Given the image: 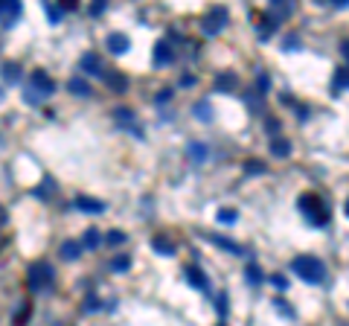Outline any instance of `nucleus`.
<instances>
[{"mask_svg": "<svg viewBox=\"0 0 349 326\" xmlns=\"http://www.w3.org/2000/svg\"><path fill=\"white\" fill-rule=\"evenodd\" d=\"M114 117H116V123H119L122 128H131V131H134L137 137H143V128H140V126L134 123V111H128V108H116V111H114Z\"/></svg>", "mask_w": 349, "mask_h": 326, "instance_id": "obj_10", "label": "nucleus"}, {"mask_svg": "<svg viewBox=\"0 0 349 326\" xmlns=\"http://www.w3.org/2000/svg\"><path fill=\"white\" fill-rule=\"evenodd\" d=\"M340 53H343V58L349 62V38H343V41H340Z\"/></svg>", "mask_w": 349, "mask_h": 326, "instance_id": "obj_41", "label": "nucleus"}, {"mask_svg": "<svg viewBox=\"0 0 349 326\" xmlns=\"http://www.w3.org/2000/svg\"><path fill=\"white\" fill-rule=\"evenodd\" d=\"M215 88H218V91H224V93L236 91V88H239V76H236V73H230V70L218 73V76H215Z\"/></svg>", "mask_w": 349, "mask_h": 326, "instance_id": "obj_12", "label": "nucleus"}, {"mask_svg": "<svg viewBox=\"0 0 349 326\" xmlns=\"http://www.w3.org/2000/svg\"><path fill=\"white\" fill-rule=\"evenodd\" d=\"M73 207L81 210V213H102V210H105V204H102V201H96V198H88V195H79V198L73 201Z\"/></svg>", "mask_w": 349, "mask_h": 326, "instance_id": "obj_14", "label": "nucleus"}, {"mask_svg": "<svg viewBox=\"0 0 349 326\" xmlns=\"http://www.w3.org/2000/svg\"><path fill=\"white\" fill-rule=\"evenodd\" d=\"M256 88H259V93H265L271 88V76H265V73H259L256 76Z\"/></svg>", "mask_w": 349, "mask_h": 326, "instance_id": "obj_36", "label": "nucleus"}, {"mask_svg": "<svg viewBox=\"0 0 349 326\" xmlns=\"http://www.w3.org/2000/svg\"><path fill=\"white\" fill-rule=\"evenodd\" d=\"M271 154H274V157H288V154H291V143L282 140V137H277V140L271 143Z\"/></svg>", "mask_w": 349, "mask_h": 326, "instance_id": "obj_22", "label": "nucleus"}, {"mask_svg": "<svg viewBox=\"0 0 349 326\" xmlns=\"http://www.w3.org/2000/svg\"><path fill=\"white\" fill-rule=\"evenodd\" d=\"M58 254H61V259H67V262H76V259L81 256V242H73V239H67V242H61Z\"/></svg>", "mask_w": 349, "mask_h": 326, "instance_id": "obj_15", "label": "nucleus"}, {"mask_svg": "<svg viewBox=\"0 0 349 326\" xmlns=\"http://www.w3.org/2000/svg\"><path fill=\"white\" fill-rule=\"evenodd\" d=\"M265 131H268V134H279V119L268 117V119H265Z\"/></svg>", "mask_w": 349, "mask_h": 326, "instance_id": "obj_37", "label": "nucleus"}, {"mask_svg": "<svg viewBox=\"0 0 349 326\" xmlns=\"http://www.w3.org/2000/svg\"><path fill=\"white\" fill-rule=\"evenodd\" d=\"M215 309H218V315H227V294H221V297H218V306H215Z\"/></svg>", "mask_w": 349, "mask_h": 326, "instance_id": "obj_40", "label": "nucleus"}, {"mask_svg": "<svg viewBox=\"0 0 349 326\" xmlns=\"http://www.w3.org/2000/svg\"><path fill=\"white\" fill-rule=\"evenodd\" d=\"M67 88H70V93H76V96H90V93H93V88H90L85 79H79V76H73V79L67 82Z\"/></svg>", "mask_w": 349, "mask_h": 326, "instance_id": "obj_20", "label": "nucleus"}, {"mask_svg": "<svg viewBox=\"0 0 349 326\" xmlns=\"http://www.w3.org/2000/svg\"><path fill=\"white\" fill-rule=\"evenodd\" d=\"M96 309H99V300H96V297H88V300H85V312H96Z\"/></svg>", "mask_w": 349, "mask_h": 326, "instance_id": "obj_39", "label": "nucleus"}, {"mask_svg": "<svg viewBox=\"0 0 349 326\" xmlns=\"http://www.w3.org/2000/svg\"><path fill=\"white\" fill-rule=\"evenodd\" d=\"M227 24H230V12L224 9V6H213V9L201 18V32H204V35H218Z\"/></svg>", "mask_w": 349, "mask_h": 326, "instance_id": "obj_3", "label": "nucleus"}, {"mask_svg": "<svg viewBox=\"0 0 349 326\" xmlns=\"http://www.w3.org/2000/svg\"><path fill=\"white\" fill-rule=\"evenodd\" d=\"M99 242H102L99 230H93V227H90L88 233H85V248H99Z\"/></svg>", "mask_w": 349, "mask_h": 326, "instance_id": "obj_30", "label": "nucleus"}, {"mask_svg": "<svg viewBox=\"0 0 349 326\" xmlns=\"http://www.w3.org/2000/svg\"><path fill=\"white\" fill-rule=\"evenodd\" d=\"M50 187H53V184L44 181L41 187H35V190H32V195H38V198H50Z\"/></svg>", "mask_w": 349, "mask_h": 326, "instance_id": "obj_35", "label": "nucleus"}, {"mask_svg": "<svg viewBox=\"0 0 349 326\" xmlns=\"http://www.w3.org/2000/svg\"><path fill=\"white\" fill-rule=\"evenodd\" d=\"M300 210L305 213V218L309 221H314V225H326V210H323L320 198L317 195H312V192H305V195H300Z\"/></svg>", "mask_w": 349, "mask_h": 326, "instance_id": "obj_4", "label": "nucleus"}, {"mask_svg": "<svg viewBox=\"0 0 349 326\" xmlns=\"http://www.w3.org/2000/svg\"><path fill=\"white\" fill-rule=\"evenodd\" d=\"M244 277H248V282H251V286H262V282H265V274H262V268L256 262L244 265Z\"/></svg>", "mask_w": 349, "mask_h": 326, "instance_id": "obj_21", "label": "nucleus"}, {"mask_svg": "<svg viewBox=\"0 0 349 326\" xmlns=\"http://www.w3.org/2000/svg\"><path fill=\"white\" fill-rule=\"evenodd\" d=\"M90 12H93V15H102V12H105V3H102V0L93 3V9H90Z\"/></svg>", "mask_w": 349, "mask_h": 326, "instance_id": "obj_42", "label": "nucleus"}, {"mask_svg": "<svg viewBox=\"0 0 349 326\" xmlns=\"http://www.w3.org/2000/svg\"><path fill=\"white\" fill-rule=\"evenodd\" d=\"M187 154L192 163H204L207 160V146L201 143V140H192V143H187Z\"/></svg>", "mask_w": 349, "mask_h": 326, "instance_id": "obj_18", "label": "nucleus"}, {"mask_svg": "<svg viewBox=\"0 0 349 326\" xmlns=\"http://www.w3.org/2000/svg\"><path fill=\"white\" fill-rule=\"evenodd\" d=\"M332 85H335V88H349V67H338V70H335V79H332Z\"/></svg>", "mask_w": 349, "mask_h": 326, "instance_id": "obj_25", "label": "nucleus"}, {"mask_svg": "<svg viewBox=\"0 0 349 326\" xmlns=\"http://www.w3.org/2000/svg\"><path fill=\"white\" fill-rule=\"evenodd\" d=\"M169 96H172V91H160V96H157V102H160V105H163V102H169Z\"/></svg>", "mask_w": 349, "mask_h": 326, "instance_id": "obj_43", "label": "nucleus"}, {"mask_svg": "<svg viewBox=\"0 0 349 326\" xmlns=\"http://www.w3.org/2000/svg\"><path fill=\"white\" fill-rule=\"evenodd\" d=\"M244 172H248V175H265V172H268V166H265L262 160H248V163H244Z\"/></svg>", "mask_w": 349, "mask_h": 326, "instance_id": "obj_27", "label": "nucleus"}, {"mask_svg": "<svg viewBox=\"0 0 349 326\" xmlns=\"http://www.w3.org/2000/svg\"><path fill=\"white\" fill-rule=\"evenodd\" d=\"M268 282H271V286H277L279 291H285V289H288V280H285V274H271V277H268Z\"/></svg>", "mask_w": 349, "mask_h": 326, "instance_id": "obj_32", "label": "nucleus"}, {"mask_svg": "<svg viewBox=\"0 0 349 326\" xmlns=\"http://www.w3.org/2000/svg\"><path fill=\"white\" fill-rule=\"evenodd\" d=\"M215 218H218L221 225H233V221H236V218H239V216H236V210H233V207H221V210H218V216H215Z\"/></svg>", "mask_w": 349, "mask_h": 326, "instance_id": "obj_28", "label": "nucleus"}, {"mask_svg": "<svg viewBox=\"0 0 349 326\" xmlns=\"http://www.w3.org/2000/svg\"><path fill=\"white\" fill-rule=\"evenodd\" d=\"M268 12H271V21L277 24V21L291 18V12H294V6H291V3H285V0H274V3H268Z\"/></svg>", "mask_w": 349, "mask_h": 326, "instance_id": "obj_11", "label": "nucleus"}, {"mask_svg": "<svg viewBox=\"0 0 349 326\" xmlns=\"http://www.w3.org/2000/svg\"><path fill=\"white\" fill-rule=\"evenodd\" d=\"M44 9H47V18L53 21V24H58V21H61V15H64V9H55L53 3H44Z\"/></svg>", "mask_w": 349, "mask_h": 326, "instance_id": "obj_33", "label": "nucleus"}, {"mask_svg": "<svg viewBox=\"0 0 349 326\" xmlns=\"http://www.w3.org/2000/svg\"><path fill=\"white\" fill-rule=\"evenodd\" d=\"M102 79H105V85L111 88V91H126L128 88V79L122 76V73H116V70H105L102 73Z\"/></svg>", "mask_w": 349, "mask_h": 326, "instance_id": "obj_16", "label": "nucleus"}, {"mask_svg": "<svg viewBox=\"0 0 349 326\" xmlns=\"http://www.w3.org/2000/svg\"><path fill=\"white\" fill-rule=\"evenodd\" d=\"M192 114H195L198 119H201V123H210V119H213V105H210V102H198L195 108H192Z\"/></svg>", "mask_w": 349, "mask_h": 326, "instance_id": "obj_24", "label": "nucleus"}, {"mask_svg": "<svg viewBox=\"0 0 349 326\" xmlns=\"http://www.w3.org/2000/svg\"><path fill=\"white\" fill-rule=\"evenodd\" d=\"M79 70H81V73H90V76H99V79H102L105 67H102V62H99L96 53H85V55L79 58Z\"/></svg>", "mask_w": 349, "mask_h": 326, "instance_id": "obj_7", "label": "nucleus"}, {"mask_svg": "<svg viewBox=\"0 0 349 326\" xmlns=\"http://www.w3.org/2000/svg\"><path fill=\"white\" fill-rule=\"evenodd\" d=\"M3 221H6V213H3V207H0V225H3Z\"/></svg>", "mask_w": 349, "mask_h": 326, "instance_id": "obj_44", "label": "nucleus"}, {"mask_svg": "<svg viewBox=\"0 0 349 326\" xmlns=\"http://www.w3.org/2000/svg\"><path fill=\"white\" fill-rule=\"evenodd\" d=\"M274 35V21H262V27H259V38H271Z\"/></svg>", "mask_w": 349, "mask_h": 326, "instance_id": "obj_34", "label": "nucleus"}, {"mask_svg": "<svg viewBox=\"0 0 349 326\" xmlns=\"http://www.w3.org/2000/svg\"><path fill=\"white\" fill-rule=\"evenodd\" d=\"M291 271L297 277H303L305 282H312V286H320L326 280V265L320 259H314V256H297L294 262H291Z\"/></svg>", "mask_w": 349, "mask_h": 326, "instance_id": "obj_1", "label": "nucleus"}, {"mask_svg": "<svg viewBox=\"0 0 349 326\" xmlns=\"http://www.w3.org/2000/svg\"><path fill=\"white\" fill-rule=\"evenodd\" d=\"M108 268H111V271H116V274L128 271V268H131V256H126V254L114 256V259H111V262H108Z\"/></svg>", "mask_w": 349, "mask_h": 326, "instance_id": "obj_23", "label": "nucleus"}, {"mask_svg": "<svg viewBox=\"0 0 349 326\" xmlns=\"http://www.w3.org/2000/svg\"><path fill=\"white\" fill-rule=\"evenodd\" d=\"M55 282V271L50 262H35L29 268V289L32 291H50Z\"/></svg>", "mask_w": 349, "mask_h": 326, "instance_id": "obj_2", "label": "nucleus"}, {"mask_svg": "<svg viewBox=\"0 0 349 326\" xmlns=\"http://www.w3.org/2000/svg\"><path fill=\"white\" fill-rule=\"evenodd\" d=\"M343 210H346V216H349V198H346V207H343Z\"/></svg>", "mask_w": 349, "mask_h": 326, "instance_id": "obj_45", "label": "nucleus"}, {"mask_svg": "<svg viewBox=\"0 0 349 326\" xmlns=\"http://www.w3.org/2000/svg\"><path fill=\"white\" fill-rule=\"evenodd\" d=\"M24 99H27V105H38V102H44L47 96H41V93H38V91H32V88H27V91H24Z\"/></svg>", "mask_w": 349, "mask_h": 326, "instance_id": "obj_31", "label": "nucleus"}, {"mask_svg": "<svg viewBox=\"0 0 349 326\" xmlns=\"http://www.w3.org/2000/svg\"><path fill=\"white\" fill-rule=\"evenodd\" d=\"M152 248L157 251V254H163V256H175V251H178V244L169 242L166 236H154V239H152Z\"/></svg>", "mask_w": 349, "mask_h": 326, "instance_id": "obj_17", "label": "nucleus"}, {"mask_svg": "<svg viewBox=\"0 0 349 326\" xmlns=\"http://www.w3.org/2000/svg\"><path fill=\"white\" fill-rule=\"evenodd\" d=\"M29 88L38 91L41 96H53V93H55V82L50 79L44 70H35V73H32V79H29Z\"/></svg>", "mask_w": 349, "mask_h": 326, "instance_id": "obj_5", "label": "nucleus"}, {"mask_svg": "<svg viewBox=\"0 0 349 326\" xmlns=\"http://www.w3.org/2000/svg\"><path fill=\"white\" fill-rule=\"evenodd\" d=\"M274 306H277L279 312H282V315H288V317H294V309H288V303H285V300H277V303H274Z\"/></svg>", "mask_w": 349, "mask_h": 326, "instance_id": "obj_38", "label": "nucleus"}, {"mask_svg": "<svg viewBox=\"0 0 349 326\" xmlns=\"http://www.w3.org/2000/svg\"><path fill=\"white\" fill-rule=\"evenodd\" d=\"M105 47H108V53L122 55V53L131 50V41H128V35H122V32H111V35L105 38Z\"/></svg>", "mask_w": 349, "mask_h": 326, "instance_id": "obj_6", "label": "nucleus"}, {"mask_svg": "<svg viewBox=\"0 0 349 326\" xmlns=\"http://www.w3.org/2000/svg\"><path fill=\"white\" fill-rule=\"evenodd\" d=\"M187 280H189V286L192 289H198V291H210V280H207V274L201 271V268H195V265H187Z\"/></svg>", "mask_w": 349, "mask_h": 326, "instance_id": "obj_9", "label": "nucleus"}, {"mask_svg": "<svg viewBox=\"0 0 349 326\" xmlns=\"http://www.w3.org/2000/svg\"><path fill=\"white\" fill-rule=\"evenodd\" d=\"M18 79H20V67L18 64H6V67H3V82H6V85H15Z\"/></svg>", "mask_w": 349, "mask_h": 326, "instance_id": "obj_26", "label": "nucleus"}, {"mask_svg": "<svg viewBox=\"0 0 349 326\" xmlns=\"http://www.w3.org/2000/svg\"><path fill=\"white\" fill-rule=\"evenodd\" d=\"M18 18H20V3L18 0H0V21H3L6 27H12Z\"/></svg>", "mask_w": 349, "mask_h": 326, "instance_id": "obj_8", "label": "nucleus"}, {"mask_svg": "<svg viewBox=\"0 0 349 326\" xmlns=\"http://www.w3.org/2000/svg\"><path fill=\"white\" fill-rule=\"evenodd\" d=\"M126 239H128V236L122 233V230H108V233H105V244H122Z\"/></svg>", "mask_w": 349, "mask_h": 326, "instance_id": "obj_29", "label": "nucleus"}, {"mask_svg": "<svg viewBox=\"0 0 349 326\" xmlns=\"http://www.w3.org/2000/svg\"><path fill=\"white\" fill-rule=\"evenodd\" d=\"M204 239H210L213 244H218L221 251H230V254H242V244L230 242V239H224V236H213V233H204Z\"/></svg>", "mask_w": 349, "mask_h": 326, "instance_id": "obj_19", "label": "nucleus"}, {"mask_svg": "<svg viewBox=\"0 0 349 326\" xmlns=\"http://www.w3.org/2000/svg\"><path fill=\"white\" fill-rule=\"evenodd\" d=\"M172 58H175V50L169 47V41H157V44H154V64L163 67V64H169Z\"/></svg>", "mask_w": 349, "mask_h": 326, "instance_id": "obj_13", "label": "nucleus"}]
</instances>
